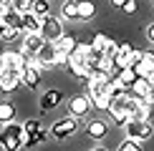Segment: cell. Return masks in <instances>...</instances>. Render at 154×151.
Listing matches in <instances>:
<instances>
[{"mask_svg":"<svg viewBox=\"0 0 154 151\" xmlns=\"http://www.w3.org/2000/svg\"><path fill=\"white\" fill-rule=\"evenodd\" d=\"M15 113H18L15 106L3 101V103H0V123H13V121H15Z\"/></svg>","mask_w":154,"mask_h":151,"instance_id":"ac0fdd59","label":"cell"},{"mask_svg":"<svg viewBox=\"0 0 154 151\" xmlns=\"http://www.w3.org/2000/svg\"><path fill=\"white\" fill-rule=\"evenodd\" d=\"M121 10H124L126 15H134V13H137V0H124V5H121Z\"/></svg>","mask_w":154,"mask_h":151,"instance_id":"4316f807","label":"cell"},{"mask_svg":"<svg viewBox=\"0 0 154 151\" xmlns=\"http://www.w3.org/2000/svg\"><path fill=\"white\" fill-rule=\"evenodd\" d=\"M119 151H144V149H142V141H137V138H129V136H126V141L119 146Z\"/></svg>","mask_w":154,"mask_h":151,"instance_id":"cb8c5ba5","label":"cell"},{"mask_svg":"<svg viewBox=\"0 0 154 151\" xmlns=\"http://www.w3.org/2000/svg\"><path fill=\"white\" fill-rule=\"evenodd\" d=\"M25 146V131L18 123H5L0 131V149L3 151H20Z\"/></svg>","mask_w":154,"mask_h":151,"instance_id":"6da1fadb","label":"cell"},{"mask_svg":"<svg viewBox=\"0 0 154 151\" xmlns=\"http://www.w3.org/2000/svg\"><path fill=\"white\" fill-rule=\"evenodd\" d=\"M0 15H3V5H0Z\"/></svg>","mask_w":154,"mask_h":151,"instance_id":"1f68e13d","label":"cell"},{"mask_svg":"<svg viewBox=\"0 0 154 151\" xmlns=\"http://www.w3.org/2000/svg\"><path fill=\"white\" fill-rule=\"evenodd\" d=\"M76 46H79V40H76V38H71V35H66L63 33L58 40H56V50H58V55H61V61L66 58L68 53H73L76 50Z\"/></svg>","mask_w":154,"mask_h":151,"instance_id":"7c38bea8","label":"cell"},{"mask_svg":"<svg viewBox=\"0 0 154 151\" xmlns=\"http://www.w3.org/2000/svg\"><path fill=\"white\" fill-rule=\"evenodd\" d=\"M41 35L46 38V40L56 43V40L63 35V25H61V20H58V18H53V15L43 18V20H41Z\"/></svg>","mask_w":154,"mask_h":151,"instance_id":"8992f818","label":"cell"},{"mask_svg":"<svg viewBox=\"0 0 154 151\" xmlns=\"http://www.w3.org/2000/svg\"><path fill=\"white\" fill-rule=\"evenodd\" d=\"M106 43H109V38H106L104 33H99V35H94V40H91V46H94L96 50H104V48H106Z\"/></svg>","mask_w":154,"mask_h":151,"instance_id":"484cf974","label":"cell"},{"mask_svg":"<svg viewBox=\"0 0 154 151\" xmlns=\"http://www.w3.org/2000/svg\"><path fill=\"white\" fill-rule=\"evenodd\" d=\"M61 13H63V18H68V20H79V0H66Z\"/></svg>","mask_w":154,"mask_h":151,"instance_id":"44dd1931","label":"cell"},{"mask_svg":"<svg viewBox=\"0 0 154 151\" xmlns=\"http://www.w3.org/2000/svg\"><path fill=\"white\" fill-rule=\"evenodd\" d=\"M23 131H25V136H35L38 131H41V121H38V118H30V121H25Z\"/></svg>","mask_w":154,"mask_h":151,"instance_id":"d4e9b609","label":"cell"},{"mask_svg":"<svg viewBox=\"0 0 154 151\" xmlns=\"http://www.w3.org/2000/svg\"><path fill=\"white\" fill-rule=\"evenodd\" d=\"M76 129H79V118L76 116H66V118H61V121H56L53 126H51L48 134L53 138H68Z\"/></svg>","mask_w":154,"mask_h":151,"instance_id":"277c9868","label":"cell"},{"mask_svg":"<svg viewBox=\"0 0 154 151\" xmlns=\"http://www.w3.org/2000/svg\"><path fill=\"white\" fill-rule=\"evenodd\" d=\"M109 81H111V73H106V71H94L86 81H83V86H86L88 96H96V93H101V91L106 88Z\"/></svg>","mask_w":154,"mask_h":151,"instance_id":"5b68a950","label":"cell"},{"mask_svg":"<svg viewBox=\"0 0 154 151\" xmlns=\"http://www.w3.org/2000/svg\"><path fill=\"white\" fill-rule=\"evenodd\" d=\"M88 111H91V96H86V93H79V96H73L68 101V116L83 118Z\"/></svg>","mask_w":154,"mask_h":151,"instance_id":"ba28073f","label":"cell"},{"mask_svg":"<svg viewBox=\"0 0 154 151\" xmlns=\"http://www.w3.org/2000/svg\"><path fill=\"white\" fill-rule=\"evenodd\" d=\"M43 43H46V38H43L41 33H25V38H23V53L35 55Z\"/></svg>","mask_w":154,"mask_h":151,"instance_id":"8fae6325","label":"cell"},{"mask_svg":"<svg viewBox=\"0 0 154 151\" xmlns=\"http://www.w3.org/2000/svg\"><path fill=\"white\" fill-rule=\"evenodd\" d=\"M23 30L25 33H41V18H38L33 10L23 13Z\"/></svg>","mask_w":154,"mask_h":151,"instance_id":"5bb4252c","label":"cell"},{"mask_svg":"<svg viewBox=\"0 0 154 151\" xmlns=\"http://www.w3.org/2000/svg\"><path fill=\"white\" fill-rule=\"evenodd\" d=\"M61 98H63L61 91H53V88H51V91L43 93V98H41V108H43V111H53L56 106L61 103Z\"/></svg>","mask_w":154,"mask_h":151,"instance_id":"9a60e30c","label":"cell"},{"mask_svg":"<svg viewBox=\"0 0 154 151\" xmlns=\"http://www.w3.org/2000/svg\"><path fill=\"white\" fill-rule=\"evenodd\" d=\"M30 63V55L23 53V50H3L0 53V66L8 68V71H15V73H23V68Z\"/></svg>","mask_w":154,"mask_h":151,"instance_id":"7a4b0ae2","label":"cell"},{"mask_svg":"<svg viewBox=\"0 0 154 151\" xmlns=\"http://www.w3.org/2000/svg\"><path fill=\"white\" fill-rule=\"evenodd\" d=\"M0 23L10 25V28H15V30H23V13H18L15 8L3 10V15H0Z\"/></svg>","mask_w":154,"mask_h":151,"instance_id":"4fadbf2b","label":"cell"},{"mask_svg":"<svg viewBox=\"0 0 154 151\" xmlns=\"http://www.w3.org/2000/svg\"><path fill=\"white\" fill-rule=\"evenodd\" d=\"M91 103L96 108H101V111H109L111 108V96H109L106 91H101V93H96V96H91Z\"/></svg>","mask_w":154,"mask_h":151,"instance_id":"ffe728a7","label":"cell"},{"mask_svg":"<svg viewBox=\"0 0 154 151\" xmlns=\"http://www.w3.org/2000/svg\"><path fill=\"white\" fill-rule=\"evenodd\" d=\"M109 3H111V5H116V8H121V5H124V0H109Z\"/></svg>","mask_w":154,"mask_h":151,"instance_id":"f1b7e54d","label":"cell"},{"mask_svg":"<svg viewBox=\"0 0 154 151\" xmlns=\"http://www.w3.org/2000/svg\"><path fill=\"white\" fill-rule=\"evenodd\" d=\"M146 35H149V40H152V43H154V23H152V25H149V28H146Z\"/></svg>","mask_w":154,"mask_h":151,"instance_id":"83f0119b","label":"cell"},{"mask_svg":"<svg viewBox=\"0 0 154 151\" xmlns=\"http://www.w3.org/2000/svg\"><path fill=\"white\" fill-rule=\"evenodd\" d=\"M86 134L91 136V138H104L106 134H109V126H106V121H88V126H86Z\"/></svg>","mask_w":154,"mask_h":151,"instance_id":"2e32d148","label":"cell"},{"mask_svg":"<svg viewBox=\"0 0 154 151\" xmlns=\"http://www.w3.org/2000/svg\"><path fill=\"white\" fill-rule=\"evenodd\" d=\"M131 68H134V71H137L139 76H149V73H152V68H154V63H149L146 58H142V61L131 63Z\"/></svg>","mask_w":154,"mask_h":151,"instance_id":"7402d4cb","label":"cell"},{"mask_svg":"<svg viewBox=\"0 0 154 151\" xmlns=\"http://www.w3.org/2000/svg\"><path fill=\"white\" fill-rule=\"evenodd\" d=\"M152 103H154V86H152Z\"/></svg>","mask_w":154,"mask_h":151,"instance_id":"4dcf8cb0","label":"cell"},{"mask_svg":"<svg viewBox=\"0 0 154 151\" xmlns=\"http://www.w3.org/2000/svg\"><path fill=\"white\" fill-rule=\"evenodd\" d=\"M96 5L91 0H79V20H94Z\"/></svg>","mask_w":154,"mask_h":151,"instance_id":"e0dca14e","label":"cell"},{"mask_svg":"<svg viewBox=\"0 0 154 151\" xmlns=\"http://www.w3.org/2000/svg\"><path fill=\"white\" fill-rule=\"evenodd\" d=\"M146 78H149V83L154 86V68H152V73H149V76H146Z\"/></svg>","mask_w":154,"mask_h":151,"instance_id":"f546056e","label":"cell"},{"mask_svg":"<svg viewBox=\"0 0 154 151\" xmlns=\"http://www.w3.org/2000/svg\"><path fill=\"white\" fill-rule=\"evenodd\" d=\"M41 63L35 61V55H30V63L23 68V73H20V81H23V86H28V88H35L38 83H41Z\"/></svg>","mask_w":154,"mask_h":151,"instance_id":"52a82bcc","label":"cell"},{"mask_svg":"<svg viewBox=\"0 0 154 151\" xmlns=\"http://www.w3.org/2000/svg\"><path fill=\"white\" fill-rule=\"evenodd\" d=\"M124 129H126V136L137 138V141H146V138L152 136V131H154L152 129V121H146V118H131Z\"/></svg>","mask_w":154,"mask_h":151,"instance_id":"3957f363","label":"cell"},{"mask_svg":"<svg viewBox=\"0 0 154 151\" xmlns=\"http://www.w3.org/2000/svg\"><path fill=\"white\" fill-rule=\"evenodd\" d=\"M35 61L41 63V66H53V63H58L61 55H58V50H56V43L46 40V43L41 46V50L35 53Z\"/></svg>","mask_w":154,"mask_h":151,"instance_id":"9c48e42d","label":"cell"},{"mask_svg":"<svg viewBox=\"0 0 154 151\" xmlns=\"http://www.w3.org/2000/svg\"><path fill=\"white\" fill-rule=\"evenodd\" d=\"M129 93L137 96V98H142L144 103H152V83H149V78H146V76H139V78L134 81V86L129 88Z\"/></svg>","mask_w":154,"mask_h":151,"instance_id":"30bf717a","label":"cell"},{"mask_svg":"<svg viewBox=\"0 0 154 151\" xmlns=\"http://www.w3.org/2000/svg\"><path fill=\"white\" fill-rule=\"evenodd\" d=\"M18 33H20V30L10 28V25H5V23H0V40H15Z\"/></svg>","mask_w":154,"mask_h":151,"instance_id":"603a6c76","label":"cell"},{"mask_svg":"<svg viewBox=\"0 0 154 151\" xmlns=\"http://www.w3.org/2000/svg\"><path fill=\"white\" fill-rule=\"evenodd\" d=\"M30 10H33L35 15L43 20V18H48V15H51V0H33Z\"/></svg>","mask_w":154,"mask_h":151,"instance_id":"d6986e66","label":"cell"}]
</instances>
